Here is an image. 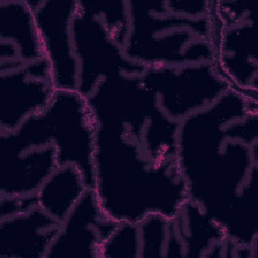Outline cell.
<instances>
[{
    "mask_svg": "<svg viewBox=\"0 0 258 258\" xmlns=\"http://www.w3.org/2000/svg\"><path fill=\"white\" fill-rule=\"evenodd\" d=\"M57 166L55 144L0 155V195H35Z\"/></svg>",
    "mask_w": 258,
    "mask_h": 258,
    "instance_id": "7c38bea8",
    "label": "cell"
},
{
    "mask_svg": "<svg viewBox=\"0 0 258 258\" xmlns=\"http://www.w3.org/2000/svg\"><path fill=\"white\" fill-rule=\"evenodd\" d=\"M53 132L57 164H75L93 188L95 123L86 98L78 91L56 90L43 109Z\"/></svg>",
    "mask_w": 258,
    "mask_h": 258,
    "instance_id": "8992f818",
    "label": "cell"
},
{
    "mask_svg": "<svg viewBox=\"0 0 258 258\" xmlns=\"http://www.w3.org/2000/svg\"><path fill=\"white\" fill-rule=\"evenodd\" d=\"M17 60H21L17 46L11 41L0 40V63H9Z\"/></svg>",
    "mask_w": 258,
    "mask_h": 258,
    "instance_id": "44dd1931",
    "label": "cell"
},
{
    "mask_svg": "<svg viewBox=\"0 0 258 258\" xmlns=\"http://www.w3.org/2000/svg\"><path fill=\"white\" fill-rule=\"evenodd\" d=\"M95 123L93 171L97 202L117 223L150 214L173 220L188 200L176 161L179 123L159 108L140 75L101 80L86 98Z\"/></svg>",
    "mask_w": 258,
    "mask_h": 258,
    "instance_id": "6da1fadb",
    "label": "cell"
},
{
    "mask_svg": "<svg viewBox=\"0 0 258 258\" xmlns=\"http://www.w3.org/2000/svg\"><path fill=\"white\" fill-rule=\"evenodd\" d=\"M88 188L82 171L75 164L59 165L35 194L37 207L61 223Z\"/></svg>",
    "mask_w": 258,
    "mask_h": 258,
    "instance_id": "5bb4252c",
    "label": "cell"
},
{
    "mask_svg": "<svg viewBox=\"0 0 258 258\" xmlns=\"http://www.w3.org/2000/svg\"><path fill=\"white\" fill-rule=\"evenodd\" d=\"M55 92L44 58L0 63V131H13L41 112Z\"/></svg>",
    "mask_w": 258,
    "mask_h": 258,
    "instance_id": "52a82bcc",
    "label": "cell"
},
{
    "mask_svg": "<svg viewBox=\"0 0 258 258\" xmlns=\"http://www.w3.org/2000/svg\"><path fill=\"white\" fill-rule=\"evenodd\" d=\"M211 25L212 63L218 74L231 90L249 100L258 101V59L253 15L231 24Z\"/></svg>",
    "mask_w": 258,
    "mask_h": 258,
    "instance_id": "9c48e42d",
    "label": "cell"
},
{
    "mask_svg": "<svg viewBox=\"0 0 258 258\" xmlns=\"http://www.w3.org/2000/svg\"><path fill=\"white\" fill-rule=\"evenodd\" d=\"M0 40L13 42L23 61L43 58L29 0H0Z\"/></svg>",
    "mask_w": 258,
    "mask_h": 258,
    "instance_id": "9a60e30c",
    "label": "cell"
},
{
    "mask_svg": "<svg viewBox=\"0 0 258 258\" xmlns=\"http://www.w3.org/2000/svg\"><path fill=\"white\" fill-rule=\"evenodd\" d=\"M176 161L188 200L228 242L258 248V101L229 90L183 119Z\"/></svg>",
    "mask_w": 258,
    "mask_h": 258,
    "instance_id": "7a4b0ae2",
    "label": "cell"
},
{
    "mask_svg": "<svg viewBox=\"0 0 258 258\" xmlns=\"http://www.w3.org/2000/svg\"><path fill=\"white\" fill-rule=\"evenodd\" d=\"M127 58L143 68L213 61L210 16L192 18L171 11L165 0H127Z\"/></svg>",
    "mask_w": 258,
    "mask_h": 258,
    "instance_id": "3957f363",
    "label": "cell"
},
{
    "mask_svg": "<svg viewBox=\"0 0 258 258\" xmlns=\"http://www.w3.org/2000/svg\"><path fill=\"white\" fill-rule=\"evenodd\" d=\"M140 258L137 224L120 223L101 247L99 258Z\"/></svg>",
    "mask_w": 258,
    "mask_h": 258,
    "instance_id": "e0dca14e",
    "label": "cell"
},
{
    "mask_svg": "<svg viewBox=\"0 0 258 258\" xmlns=\"http://www.w3.org/2000/svg\"><path fill=\"white\" fill-rule=\"evenodd\" d=\"M37 206L35 195H0V219L24 214Z\"/></svg>",
    "mask_w": 258,
    "mask_h": 258,
    "instance_id": "d6986e66",
    "label": "cell"
},
{
    "mask_svg": "<svg viewBox=\"0 0 258 258\" xmlns=\"http://www.w3.org/2000/svg\"><path fill=\"white\" fill-rule=\"evenodd\" d=\"M170 221L160 215L150 214L138 224L140 258L164 257Z\"/></svg>",
    "mask_w": 258,
    "mask_h": 258,
    "instance_id": "2e32d148",
    "label": "cell"
},
{
    "mask_svg": "<svg viewBox=\"0 0 258 258\" xmlns=\"http://www.w3.org/2000/svg\"><path fill=\"white\" fill-rule=\"evenodd\" d=\"M119 224L104 214L88 188L60 223L45 258H99L102 245Z\"/></svg>",
    "mask_w": 258,
    "mask_h": 258,
    "instance_id": "30bf717a",
    "label": "cell"
},
{
    "mask_svg": "<svg viewBox=\"0 0 258 258\" xmlns=\"http://www.w3.org/2000/svg\"><path fill=\"white\" fill-rule=\"evenodd\" d=\"M42 56L56 90L78 91L79 62L72 40V20L78 0H29Z\"/></svg>",
    "mask_w": 258,
    "mask_h": 258,
    "instance_id": "ba28073f",
    "label": "cell"
},
{
    "mask_svg": "<svg viewBox=\"0 0 258 258\" xmlns=\"http://www.w3.org/2000/svg\"><path fill=\"white\" fill-rule=\"evenodd\" d=\"M72 40L79 62L78 92L85 98L98 83L117 75H141L145 68L127 58L101 17L86 0H78V11L72 20Z\"/></svg>",
    "mask_w": 258,
    "mask_h": 258,
    "instance_id": "5b68a950",
    "label": "cell"
},
{
    "mask_svg": "<svg viewBox=\"0 0 258 258\" xmlns=\"http://www.w3.org/2000/svg\"><path fill=\"white\" fill-rule=\"evenodd\" d=\"M172 221L185 257H229L232 244L224 230L194 202L187 200Z\"/></svg>",
    "mask_w": 258,
    "mask_h": 258,
    "instance_id": "4fadbf2b",
    "label": "cell"
},
{
    "mask_svg": "<svg viewBox=\"0 0 258 258\" xmlns=\"http://www.w3.org/2000/svg\"><path fill=\"white\" fill-rule=\"evenodd\" d=\"M86 3L101 17L115 41L123 47L129 25L127 0L110 2L86 0Z\"/></svg>",
    "mask_w": 258,
    "mask_h": 258,
    "instance_id": "ac0fdd59",
    "label": "cell"
},
{
    "mask_svg": "<svg viewBox=\"0 0 258 258\" xmlns=\"http://www.w3.org/2000/svg\"><path fill=\"white\" fill-rule=\"evenodd\" d=\"M140 80L154 94L161 111L178 123L231 90L210 61L145 68Z\"/></svg>",
    "mask_w": 258,
    "mask_h": 258,
    "instance_id": "277c9868",
    "label": "cell"
},
{
    "mask_svg": "<svg viewBox=\"0 0 258 258\" xmlns=\"http://www.w3.org/2000/svg\"><path fill=\"white\" fill-rule=\"evenodd\" d=\"M60 222L39 207L0 219V258H45Z\"/></svg>",
    "mask_w": 258,
    "mask_h": 258,
    "instance_id": "8fae6325",
    "label": "cell"
},
{
    "mask_svg": "<svg viewBox=\"0 0 258 258\" xmlns=\"http://www.w3.org/2000/svg\"><path fill=\"white\" fill-rule=\"evenodd\" d=\"M167 7L178 14L200 18L210 15L212 0H165Z\"/></svg>",
    "mask_w": 258,
    "mask_h": 258,
    "instance_id": "ffe728a7",
    "label": "cell"
}]
</instances>
